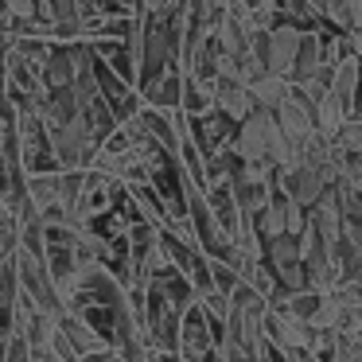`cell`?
Here are the masks:
<instances>
[{
	"instance_id": "cell-1",
	"label": "cell",
	"mask_w": 362,
	"mask_h": 362,
	"mask_svg": "<svg viewBox=\"0 0 362 362\" xmlns=\"http://www.w3.org/2000/svg\"><path fill=\"white\" fill-rule=\"evenodd\" d=\"M276 136H281V125H276L273 110H253L250 117H242L234 125V141H230V152L238 160H269Z\"/></svg>"
},
{
	"instance_id": "cell-2",
	"label": "cell",
	"mask_w": 362,
	"mask_h": 362,
	"mask_svg": "<svg viewBox=\"0 0 362 362\" xmlns=\"http://www.w3.org/2000/svg\"><path fill=\"white\" fill-rule=\"evenodd\" d=\"M300 35H304V28L288 24V20H276L269 32H261V63H265V71L284 74V78H288L292 63H296Z\"/></svg>"
},
{
	"instance_id": "cell-3",
	"label": "cell",
	"mask_w": 362,
	"mask_h": 362,
	"mask_svg": "<svg viewBox=\"0 0 362 362\" xmlns=\"http://www.w3.org/2000/svg\"><path fill=\"white\" fill-rule=\"evenodd\" d=\"M308 222H312V230L323 242H335V238L343 234V206H339V191L331 187V183L320 191V199L308 206Z\"/></svg>"
},
{
	"instance_id": "cell-4",
	"label": "cell",
	"mask_w": 362,
	"mask_h": 362,
	"mask_svg": "<svg viewBox=\"0 0 362 362\" xmlns=\"http://www.w3.org/2000/svg\"><path fill=\"white\" fill-rule=\"evenodd\" d=\"M276 187H281L288 199H296V203L312 206L315 199H320V191L327 187V183H323V175L315 172V168L296 164V168H288V172H276Z\"/></svg>"
},
{
	"instance_id": "cell-5",
	"label": "cell",
	"mask_w": 362,
	"mask_h": 362,
	"mask_svg": "<svg viewBox=\"0 0 362 362\" xmlns=\"http://www.w3.org/2000/svg\"><path fill=\"white\" fill-rule=\"evenodd\" d=\"M273 117H276V125H281V133H288V136H308L315 129V121H312V105L304 102V98L292 90V82H288V94L276 102V110H273Z\"/></svg>"
},
{
	"instance_id": "cell-6",
	"label": "cell",
	"mask_w": 362,
	"mask_h": 362,
	"mask_svg": "<svg viewBox=\"0 0 362 362\" xmlns=\"http://www.w3.org/2000/svg\"><path fill=\"white\" fill-rule=\"evenodd\" d=\"M214 110L238 125L242 117H250V113L257 110V102H253V94H250V86H245V82L218 78V90H214Z\"/></svg>"
},
{
	"instance_id": "cell-7",
	"label": "cell",
	"mask_w": 362,
	"mask_h": 362,
	"mask_svg": "<svg viewBox=\"0 0 362 362\" xmlns=\"http://www.w3.org/2000/svg\"><path fill=\"white\" fill-rule=\"evenodd\" d=\"M358 82H362V59L354 55H343L335 66H331V78H327V90L346 105L354 110V98H358Z\"/></svg>"
},
{
	"instance_id": "cell-8",
	"label": "cell",
	"mask_w": 362,
	"mask_h": 362,
	"mask_svg": "<svg viewBox=\"0 0 362 362\" xmlns=\"http://www.w3.org/2000/svg\"><path fill=\"white\" fill-rule=\"evenodd\" d=\"M250 94H253V102L261 105V110H276V102H281L284 94H288V78L284 74H273V71H261V74H253L250 82Z\"/></svg>"
},
{
	"instance_id": "cell-9",
	"label": "cell",
	"mask_w": 362,
	"mask_h": 362,
	"mask_svg": "<svg viewBox=\"0 0 362 362\" xmlns=\"http://www.w3.org/2000/svg\"><path fill=\"white\" fill-rule=\"evenodd\" d=\"M351 117V110H346L343 102H339L335 94H331V90H323L320 94V102H315V110H312V121H315V129H320V133H335L339 125H343V121Z\"/></svg>"
},
{
	"instance_id": "cell-10",
	"label": "cell",
	"mask_w": 362,
	"mask_h": 362,
	"mask_svg": "<svg viewBox=\"0 0 362 362\" xmlns=\"http://www.w3.org/2000/svg\"><path fill=\"white\" fill-rule=\"evenodd\" d=\"M24 195L32 199L35 211H43L47 203L59 199V172H35V175H24Z\"/></svg>"
},
{
	"instance_id": "cell-11",
	"label": "cell",
	"mask_w": 362,
	"mask_h": 362,
	"mask_svg": "<svg viewBox=\"0 0 362 362\" xmlns=\"http://www.w3.org/2000/svg\"><path fill=\"white\" fill-rule=\"evenodd\" d=\"M269 269H281V265H292L300 261V245H296V234H273L265 238V250H261Z\"/></svg>"
},
{
	"instance_id": "cell-12",
	"label": "cell",
	"mask_w": 362,
	"mask_h": 362,
	"mask_svg": "<svg viewBox=\"0 0 362 362\" xmlns=\"http://www.w3.org/2000/svg\"><path fill=\"white\" fill-rule=\"evenodd\" d=\"M195 300L203 304L206 320H226V315H230V296H226V292H218V288H206V292H199Z\"/></svg>"
},
{
	"instance_id": "cell-13",
	"label": "cell",
	"mask_w": 362,
	"mask_h": 362,
	"mask_svg": "<svg viewBox=\"0 0 362 362\" xmlns=\"http://www.w3.org/2000/svg\"><path fill=\"white\" fill-rule=\"evenodd\" d=\"M343 43H346V55L362 59V28H351V32H343Z\"/></svg>"
}]
</instances>
